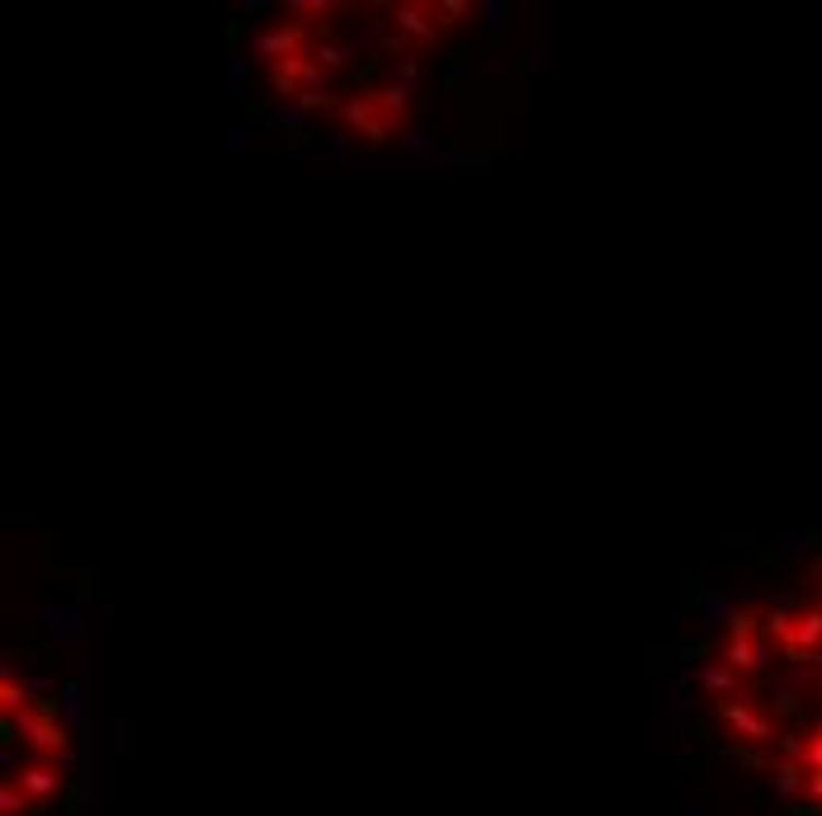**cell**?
Instances as JSON below:
<instances>
[{
  "label": "cell",
  "mask_w": 822,
  "mask_h": 816,
  "mask_svg": "<svg viewBox=\"0 0 822 816\" xmlns=\"http://www.w3.org/2000/svg\"><path fill=\"white\" fill-rule=\"evenodd\" d=\"M818 646H822V609H813V604H809V609H799L795 618H789V642H785V652L803 661V656H813Z\"/></svg>",
  "instance_id": "30bf717a"
},
{
  "label": "cell",
  "mask_w": 822,
  "mask_h": 816,
  "mask_svg": "<svg viewBox=\"0 0 822 816\" xmlns=\"http://www.w3.org/2000/svg\"><path fill=\"white\" fill-rule=\"evenodd\" d=\"M265 81H270V90L283 100H303V95H312V90H326V71H322L317 57L303 53V57H289V62L265 67Z\"/></svg>",
  "instance_id": "5b68a950"
},
{
  "label": "cell",
  "mask_w": 822,
  "mask_h": 816,
  "mask_svg": "<svg viewBox=\"0 0 822 816\" xmlns=\"http://www.w3.org/2000/svg\"><path fill=\"white\" fill-rule=\"evenodd\" d=\"M719 722H723L732 736H738V742H746V746H775V742H780V727H775V718H771L761 703H752V699H728V703H719Z\"/></svg>",
  "instance_id": "7a4b0ae2"
},
{
  "label": "cell",
  "mask_w": 822,
  "mask_h": 816,
  "mask_svg": "<svg viewBox=\"0 0 822 816\" xmlns=\"http://www.w3.org/2000/svg\"><path fill=\"white\" fill-rule=\"evenodd\" d=\"M340 128L350 132V138H360V142H387V138H397V124L383 114V104L373 90H360V95H350V100H340Z\"/></svg>",
  "instance_id": "6da1fadb"
},
{
  "label": "cell",
  "mask_w": 822,
  "mask_h": 816,
  "mask_svg": "<svg viewBox=\"0 0 822 816\" xmlns=\"http://www.w3.org/2000/svg\"><path fill=\"white\" fill-rule=\"evenodd\" d=\"M719 661H728V666L746 679V675H761V671L771 666V646L761 642V638H732V632H728Z\"/></svg>",
  "instance_id": "9c48e42d"
},
{
  "label": "cell",
  "mask_w": 822,
  "mask_h": 816,
  "mask_svg": "<svg viewBox=\"0 0 822 816\" xmlns=\"http://www.w3.org/2000/svg\"><path fill=\"white\" fill-rule=\"evenodd\" d=\"M256 57L265 67H275V62H289V57H303L312 53L317 43H312V28L308 24H293V20H275V24H265L261 34H256Z\"/></svg>",
  "instance_id": "277c9868"
},
{
  "label": "cell",
  "mask_w": 822,
  "mask_h": 816,
  "mask_svg": "<svg viewBox=\"0 0 822 816\" xmlns=\"http://www.w3.org/2000/svg\"><path fill=\"white\" fill-rule=\"evenodd\" d=\"M340 5H332V0H298V5H289V14H312V20L326 24V14H336Z\"/></svg>",
  "instance_id": "ac0fdd59"
},
{
  "label": "cell",
  "mask_w": 822,
  "mask_h": 816,
  "mask_svg": "<svg viewBox=\"0 0 822 816\" xmlns=\"http://www.w3.org/2000/svg\"><path fill=\"white\" fill-rule=\"evenodd\" d=\"M813 609H822V591H818V599H813Z\"/></svg>",
  "instance_id": "ffe728a7"
},
{
  "label": "cell",
  "mask_w": 822,
  "mask_h": 816,
  "mask_svg": "<svg viewBox=\"0 0 822 816\" xmlns=\"http://www.w3.org/2000/svg\"><path fill=\"white\" fill-rule=\"evenodd\" d=\"M373 95H379L383 114L397 124V132L412 124V85H379V90H373Z\"/></svg>",
  "instance_id": "8fae6325"
},
{
  "label": "cell",
  "mask_w": 822,
  "mask_h": 816,
  "mask_svg": "<svg viewBox=\"0 0 822 816\" xmlns=\"http://www.w3.org/2000/svg\"><path fill=\"white\" fill-rule=\"evenodd\" d=\"M312 57H317V62H322V71L350 67V48H346V43H317V48H312Z\"/></svg>",
  "instance_id": "9a60e30c"
},
{
  "label": "cell",
  "mask_w": 822,
  "mask_h": 816,
  "mask_svg": "<svg viewBox=\"0 0 822 816\" xmlns=\"http://www.w3.org/2000/svg\"><path fill=\"white\" fill-rule=\"evenodd\" d=\"M699 693H705V699H719V703H728V699H746V679L738 675L728 666V661H705V666H699Z\"/></svg>",
  "instance_id": "ba28073f"
},
{
  "label": "cell",
  "mask_w": 822,
  "mask_h": 816,
  "mask_svg": "<svg viewBox=\"0 0 822 816\" xmlns=\"http://www.w3.org/2000/svg\"><path fill=\"white\" fill-rule=\"evenodd\" d=\"M803 769H809V779L813 774H822V722L813 732H803V760H799Z\"/></svg>",
  "instance_id": "5bb4252c"
},
{
  "label": "cell",
  "mask_w": 822,
  "mask_h": 816,
  "mask_svg": "<svg viewBox=\"0 0 822 816\" xmlns=\"http://www.w3.org/2000/svg\"><path fill=\"white\" fill-rule=\"evenodd\" d=\"M0 713L5 722H20L28 713V689L14 679V671H0Z\"/></svg>",
  "instance_id": "7c38bea8"
},
{
  "label": "cell",
  "mask_w": 822,
  "mask_h": 816,
  "mask_svg": "<svg viewBox=\"0 0 822 816\" xmlns=\"http://www.w3.org/2000/svg\"><path fill=\"white\" fill-rule=\"evenodd\" d=\"M761 628H766V623H761V618H756L752 609L732 614V623H728V632H732V638H761Z\"/></svg>",
  "instance_id": "2e32d148"
},
{
  "label": "cell",
  "mask_w": 822,
  "mask_h": 816,
  "mask_svg": "<svg viewBox=\"0 0 822 816\" xmlns=\"http://www.w3.org/2000/svg\"><path fill=\"white\" fill-rule=\"evenodd\" d=\"M20 727V736L28 742V750H38L43 760H57V755H67V732H62V722H57L48 708H28V713L14 722Z\"/></svg>",
  "instance_id": "8992f818"
},
{
  "label": "cell",
  "mask_w": 822,
  "mask_h": 816,
  "mask_svg": "<svg viewBox=\"0 0 822 816\" xmlns=\"http://www.w3.org/2000/svg\"><path fill=\"white\" fill-rule=\"evenodd\" d=\"M468 14H473L468 0H444V5H440V20L444 24H468Z\"/></svg>",
  "instance_id": "d6986e66"
},
{
  "label": "cell",
  "mask_w": 822,
  "mask_h": 816,
  "mask_svg": "<svg viewBox=\"0 0 822 816\" xmlns=\"http://www.w3.org/2000/svg\"><path fill=\"white\" fill-rule=\"evenodd\" d=\"M28 807H34V803L24 797L20 783H14V779L0 783V816H28Z\"/></svg>",
  "instance_id": "4fadbf2b"
},
{
  "label": "cell",
  "mask_w": 822,
  "mask_h": 816,
  "mask_svg": "<svg viewBox=\"0 0 822 816\" xmlns=\"http://www.w3.org/2000/svg\"><path fill=\"white\" fill-rule=\"evenodd\" d=\"M298 109H308V114H322V109H340V100L332 95V90H312V95L298 100Z\"/></svg>",
  "instance_id": "e0dca14e"
},
{
  "label": "cell",
  "mask_w": 822,
  "mask_h": 816,
  "mask_svg": "<svg viewBox=\"0 0 822 816\" xmlns=\"http://www.w3.org/2000/svg\"><path fill=\"white\" fill-rule=\"evenodd\" d=\"M387 24L397 28V38L416 43V48H440V38H444L440 5H426V0H402V5H387Z\"/></svg>",
  "instance_id": "3957f363"
},
{
  "label": "cell",
  "mask_w": 822,
  "mask_h": 816,
  "mask_svg": "<svg viewBox=\"0 0 822 816\" xmlns=\"http://www.w3.org/2000/svg\"><path fill=\"white\" fill-rule=\"evenodd\" d=\"M14 783L24 789V797L34 807H43L48 797H57V789H62V769H57V760H34V765H24V769H14L10 774Z\"/></svg>",
  "instance_id": "52a82bcc"
}]
</instances>
